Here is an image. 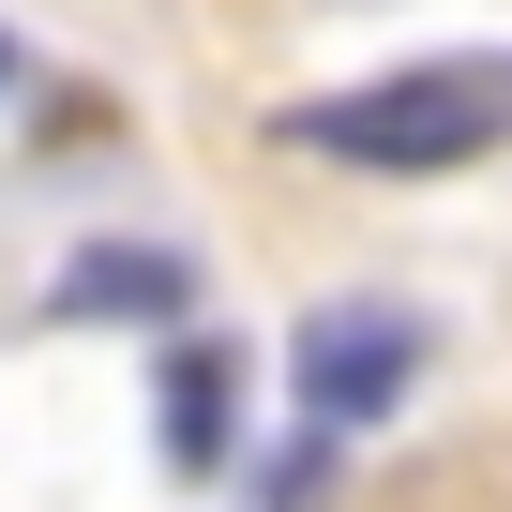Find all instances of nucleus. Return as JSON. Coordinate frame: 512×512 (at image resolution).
I'll use <instances>...</instances> for the list:
<instances>
[{
	"label": "nucleus",
	"instance_id": "5",
	"mask_svg": "<svg viewBox=\"0 0 512 512\" xmlns=\"http://www.w3.org/2000/svg\"><path fill=\"white\" fill-rule=\"evenodd\" d=\"M317 482H332V422H317V437L272 467V497H256V512H317Z\"/></svg>",
	"mask_w": 512,
	"mask_h": 512
},
{
	"label": "nucleus",
	"instance_id": "6",
	"mask_svg": "<svg viewBox=\"0 0 512 512\" xmlns=\"http://www.w3.org/2000/svg\"><path fill=\"white\" fill-rule=\"evenodd\" d=\"M0 91H16V31H0Z\"/></svg>",
	"mask_w": 512,
	"mask_h": 512
},
{
	"label": "nucleus",
	"instance_id": "4",
	"mask_svg": "<svg viewBox=\"0 0 512 512\" xmlns=\"http://www.w3.org/2000/svg\"><path fill=\"white\" fill-rule=\"evenodd\" d=\"M46 317H196V272L166 241H91V256H61Z\"/></svg>",
	"mask_w": 512,
	"mask_h": 512
},
{
	"label": "nucleus",
	"instance_id": "3",
	"mask_svg": "<svg viewBox=\"0 0 512 512\" xmlns=\"http://www.w3.org/2000/svg\"><path fill=\"white\" fill-rule=\"evenodd\" d=\"M151 422H166V467H181V482H211V467L241 452V347L181 332V347H166V392H151Z\"/></svg>",
	"mask_w": 512,
	"mask_h": 512
},
{
	"label": "nucleus",
	"instance_id": "2",
	"mask_svg": "<svg viewBox=\"0 0 512 512\" xmlns=\"http://www.w3.org/2000/svg\"><path fill=\"white\" fill-rule=\"evenodd\" d=\"M422 377V317L407 302H332V317H302V422H377L392 392Z\"/></svg>",
	"mask_w": 512,
	"mask_h": 512
},
{
	"label": "nucleus",
	"instance_id": "1",
	"mask_svg": "<svg viewBox=\"0 0 512 512\" xmlns=\"http://www.w3.org/2000/svg\"><path fill=\"white\" fill-rule=\"evenodd\" d=\"M287 136L332 151V166H392V181L482 166V151L512 136V61H407V76H362V91H332V106H287Z\"/></svg>",
	"mask_w": 512,
	"mask_h": 512
}]
</instances>
